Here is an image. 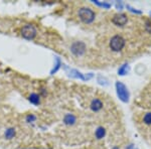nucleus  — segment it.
<instances>
[{
	"mask_svg": "<svg viewBox=\"0 0 151 149\" xmlns=\"http://www.w3.org/2000/svg\"><path fill=\"white\" fill-rule=\"evenodd\" d=\"M145 29L149 33H151V22H150V21H146V22H145Z\"/></svg>",
	"mask_w": 151,
	"mask_h": 149,
	"instance_id": "obj_18",
	"label": "nucleus"
},
{
	"mask_svg": "<svg viewBox=\"0 0 151 149\" xmlns=\"http://www.w3.org/2000/svg\"><path fill=\"white\" fill-rule=\"evenodd\" d=\"M113 149H119V147H114Z\"/></svg>",
	"mask_w": 151,
	"mask_h": 149,
	"instance_id": "obj_20",
	"label": "nucleus"
},
{
	"mask_svg": "<svg viewBox=\"0 0 151 149\" xmlns=\"http://www.w3.org/2000/svg\"><path fill=\"white\" fill-rule=\"evenodd\" d=\"M142 122L147 126H151V112H147L144 114L142 119Z\"/></svg>",
	"mask_w": 151,
	"mask_h": 149,
	"instance_id": "obj_13",
	"label": "nucleus"
},
{
	"mask_svg": "<svg viewBox=\"0 0 151 149\" xmlns=\"http://www.w3.org/2000/svg\"><path fill=\"white\" fill-rule=\"evenodd\" d=\"M150 15H151V12H150Z\"/></svg>",
	"mask_w": 151,
	"mask_h": 149,
	"instance_id": "obj_21",
	"label": "nucleus"
},
{
	"mask_svg": "<svg viewBox=\"0 0 151 149\" xmlns=\"http://www.w3.org/2000/svg\"><path fill=\"white\" fill-rule=\"evenodd\" d=\"M125 45H126V40H124V37L122 35H114L110 40V43H109L110 48L115 53H118V52H120V50H122Z\"/></svg>",
	"mask_w": 151,
	"mask_h": 149,
	"instance_id": "obj_3",
	"label": "nucleus"
},
{
	"mask_svg": "<svg viewBox=\"0 0 151 149\" xmlns=\"http://www.w3.org/2000/svg\"><path fill=\"white\" fill-rule=\"evenodd\" d=\"M98 82H99V84L103 85V86H108V85H109L108 80L105 79V78H102L101 76H99V78H98Z\"/></svg>",
	"mask_w": 151,
	"mask_h": 149,
	"instance_id": "obj_16",
	"label": "nucleus"
},
{
	"mask_svg": "<svg viewBox=\"0 0 151 149\" xmlns=\"http://www.w3.org/2000/svg\"><path fill=\"white\" fill-rule=\"evenodd\" d=\"M129 71H130V67H129V65L128 63H124V65H122L118 69V75L119 76H125V75L128 74Z\"/></svg>",
	"mask_w": 151,
	"mask_h": 149,
	"instance_id": "obj_11",
	"label": "nucleus"
},
{
	"mask_svg": "<svg viewBox=\"0 0 151 149\" xmlns=\"http://www.w3.org/2000/svg\"><path fill=\"white\" fill-rule=\"evenodd\" d=\"M78 14H79L80 19L86 24L92 23L95 20V17H96L95 11L90 7H82V8H80Z\"/></svg>",
	"mask_w": 151,
	"mask_h": 149,
	"instance_id": "obj_1",
	"label": "nucleus"
},
{
	"mask_svg": "<svg viewBox=\"0 0 151 149\" xmlns=\"http://www.w3.org/2000/svg\"><path fill=\"white\" fill-rule=\"evenodd\" d=\"M28 100H29V102H30L31 104L38 105L40 103V96L38 94H36V93H32V94L29 95Z\"/></svg>",
	"mask_w": 151,
	"mask_h": 149,
	"instance_id": "obj_10",
	"label": "nucleus"
},
{
	"mask_svg": "<svg viewBox=\"0 0 151 149\" xmlns=\"http://www.w3.org/2000/svg\"><path fill=\"white\" fill-rule=\"evenodd\" d=\"M116 93L119 99L123 102V103H128L129 99H130V93L128 91V88L123 84L122 82H116Z\"/></svg>",
	"mask_w": 151,
	"mask_h": 149,
	"instance_id": "obj_2",
	"label": "nucleus"
},
{
	"mask_svg": "<svg viewBox=\"0 0 151 149\" xmlns=\"http://www.w3.org/2000/svg\"><path fill=\"white\" fill-rule=\"evenodd\" d=\"M106 136V129L103 126H99L98 128L95 130V137L98 140H101Z\"/></svg>",
	"mask_w": 151,
	"mask_h": 149,
	"instance_id": "obj_9",
	"label": "nucleus"
},
{
	"mask_svg": "<svg viewBox=\"0 0 151 149\" xmlns=\"http://www.w3.org/2000/svg\"><path fill=\"white\" fill-rule=\"evenodd\" d=\"M116 8L118 9V10H122L123 9V3L121 1H117L116 2Z\"/></svg>",
	"mask_w": 151,
	"mask_h": 149,
	"instance_id": "obj_19",
	"label": "nucleus"
},
{
	"mask_svg": "<svg viewBox=\"0 0 151 149\" xmlns=\"http://www.w3.org/2000/svg\"><path fill=\"white\" fill-rule=\"evenodd\" d=\"M126 7H127V9H128L129 11L133 12V13H135V14H142V11H141V10H137V9L134 8V7H132L131 5H129V4H127Z\"/></svg>",
	"mask_w": 151,
	"mask_h": 149,
	"instance_id": "obj_15",
	"label": "nucleus"
},
{
	"mask_svg": "<svg viewBox=\"0 0 151 149\" xmlns=\"http://www.w3.org/2000/svg\"><path fill=\"white\" fill-rule=\"evenodd\" d=\"M95 4H97L100 7H103L105 9H109L111 7V3H108V2H100V1H94Z\"/></svg>",
	"mask_w": 151,
	"mask_h": 149,
	"instance_id": "obj_14",
	"label": "nucleus"
},
{
	"mask_svg": "<svg viewBox=\"0 0 151 149\" xmlns=\"http://www.w3.org/2000/svg\"><path fill=\"white\" fill-rule=\"evenodd\" d=\"M64 124L67 126H73L76 124V122H77V117L75 116L74 114H65V117H64Z\"/></svg>",
	"mask_w": 151,
	"mask_h": 149,
	"instance_id": "obj_8",
	"label": "nucleus"
},
{
	"mask_svg": "<svg viewBox=\"0 0 151 149\" xmlns=\"http://www.w3.org/2000/svg\"><path fill=\"white\" fill-rule=\"evenodd\" d=\"M103 102L101 101V100L99 99V98H94L93 100H92L91 104H90V108L93 112H100L102 109H103Z\"/></svg>",
	"mask_w": 151,
	"mask_h": 149,
	"instance_id": "obj_7",
	"label": "nucleus"
},
{
	"mask_svg": "<svg viewBox=\"0 0 151 149\" xmlns=\"http://www.w3.org/2000/svg\"><path fill=\"white\" fill-rule=\"evenodd\" d=\"M86 45L83 41H75L70 45V52L73 53V55H77V57H81L86 53Z\"/></svg>",
	"mask_w": 151,
	"mask_h": 149,
	"instance_id": "obj_5",
	"label": "nucleus"
},
{
	"mask_svg": "<svg viewBox=\"0 0 151 149\" xmlns=\"http://www.w3.org/2000/svg\"><path fill=\"white\" fill-rule=\"evenodd\" d=\"M128 21L127 15L124 13H117L112 18V22L117 26H124Z\"/></svg>",
	"mask_w": 151,
	"mask_h": 149,
	"instance_id": "obj_6",
	"label": "nucleus"
},
{
	"mask_svg": "<svg viewBox=\"0 0 151 149\" xmlns=\"http://www.w3.org/2000/svg\"><path fill=\"white\" fill-rule=\"evenodd\" d=\"M21 32V35H22L23 38L25 40H35V37L36 36V28L32 24H25L24 26H22L20 30Z\"/></svg>",
	"mask_w": 151,
	"mask_h": 149,
	"instance_id": "obj_4",
	"label": "nucleus"
},
{
	"mask_svg": "<svg viewBox=\"0 0 151 149\" xmlns=\"http://www.w3.org/2000/svg\"><path fill=\"white\" fill-rule=\"evenodd\" d=\"M15 134H16L15 129L12 128V127H11V128L6 129V131H5V133H4V135H5V138H6V139H8V140H10V139L14 138V136H15Z\"/></svg>",
	"mask_w": 151,
	"mask_h": 149,
	"instance_id": "obj_12",
	"label": "nucleus"
},
{
	"mask_svg": "<svg viewBox=\"0 0 151 149\" xmlns=\"http://www.w3.org/2000/svg\"><path fill=\"white\" fill-rule=\"evenodd\" d=\"M25 120L26 122H28V123H31V122H35L36 120V117L33 114H28L27 116L25 117Z\"/></svg>",
	"mask_w": 151,
	"mask_h": 149,
	"instance_id": "obj_17",
	"label": "nucleus"
}]
</instances>
